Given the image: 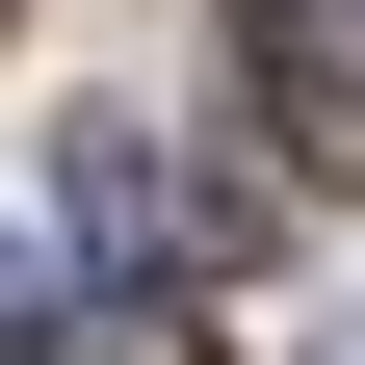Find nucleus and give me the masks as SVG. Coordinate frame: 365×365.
Returning <instances> with one entry per match:
<instances>
[{"mask_svg": "<svg viewBox=\"0 0 365 365\" xmlns=\"http://www.w3.org/2000/svg\"><path fill=\"white\" fill-rule=\"evenodd\" d=\"M0 365H209V313L182 287H53V261L0 235Z\"/></svg>", "mask_w": 365, "mask_h": 365, "instance_id": "nucleus-1", "label": "nucleus"}, {"mask_svg": "<svg viewBox=\"0 0 365 365\" xmlns=\"http://www.w3.org/2000/svg\"><path fill=\"white\" fill-rule=\"evenodd\" d=\"M313 365H365V313H339V339H313Z\"/></svg>", "mask_w": 365, "mask_h": 365, "instance_id": "nucleus-4", "label": "nucleus"}, {"mask_svg": "<svg viewBox=\"0 0 365 365\" xmlns=\"http://www.w3.org/2000/svg\"><path fill=\"white\" fill-rule=\"evenodd\" d=\"M261 130L313 182H365V0H261Z\"/></svg>", "mask_w": 365, "mask_h": 365, "instance_id": "nucleus-2", "label": "nucleus"}, {"mask_svg": "<svg viewBox=\"0 0 365 365\" xmlns=\"http://www.w3.org/2000/svg\"><path fill=\"white\" fill-rule=\"evenodd\" d=\"M78 209H105L157 287H182V261H235V182H209V157H157V130H78Z\"/></svg>", "mask_w": 365, "mask_h": 365, "instance_id": "nucleus-3", "label": "nucleus"}]
</instances>
